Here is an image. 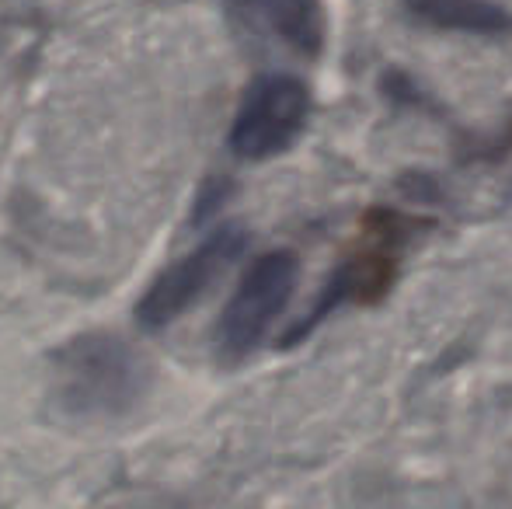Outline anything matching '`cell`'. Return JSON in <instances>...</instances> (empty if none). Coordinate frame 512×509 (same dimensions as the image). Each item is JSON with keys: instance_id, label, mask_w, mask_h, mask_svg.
<instances>
[{"instance_id": "cell-2", "label": "cell", "mask_w": 512, "mask_h": 509, "mask_svg": "<svg viewBox=\"0 0 512 509\" xmlns=\"http://www.w3.org/2000/svg\"><path fill=\"white\" fill-rule=\"evenodd\" d=\"M422 231V220L408 217V213L394 210V206H370L356 227V238L349 241L342 262L324 283V293L304 321L286 335V342L304 339L314 325H321L335 307L352 304H380L387 293L394 290L405 265L411 238Z\"/></svg>"}, {"instance_id": "cell-4", "label": "cell", "mask_w": 512, "mask_h": 509, "mask_svg": "<svg viewBox=\"0 0 512 509\" xmlns=\"http://www.w3.org/2000/svg\"><path fill=\"white\" fill-rule=\"evenodd\" d=\"M310 119V88L293 74H262L248 84L230 123V150L241 161L286 154Z\"/></svg>"}, {"instance_id": "cell-6", "label": "cell", "mask_w": 512, "mask_h": 509, "mask_svg": "<svg viewBox=\"0 0 512 509\" xmlns=\"http://www.w3.org/2000/svg\"><path fill=\"white\" fill-rule=\"evenodd\" d=\"M244 32L314 60L324 46L321 0H227Z\"/></svg>"}, {"instance_id": "cell-7", "label": "cell", "mask_w": 512, "mask_h": 509, "mask_svg": "<svg viewBox=\"0 0 512 509\" xmlns=\"http://www.w3.org/2000/svg\"><path fill=\"white\" fill-rule=\"evenodd\" d=\"M405 11L422 25L502 39L512 32V14L495 0H405Z\"/></svg>"}, {"instance_id": "cell-5", "label": "cell", "mask_w": 512, "mask_h": 509, "mask_svg": "<svg viewBox=\"0 0 512 509\" xmlns=\"http://www.w3.org/2000/svg\"><path fill=\"white\" fill-rule=\"evenodd\" d=\"M248 248V231L241 224H223L199 241L189 255L161 272L136 304V321L147 332H161L178 321L199 297L227 272V265Z\"/></svg>"}, {"instance_id": "cell-3", "label": "cell", "mask_w": 512, "mask_h": 509, "mask_svg": "<svg viewBox=\"0 0 512 509\" xmlns=\"http://www.w3.org/2000/svg\"><path fill=\"white\" fill-rule=\"evenodd\" d=\"M300 279V258L290 248H276V252L258 255L255 262L244 269L241 283H237L234 297L227 300L216 325V349L220 360L237 363L258 349V342L269 335V328L286 311L293 290Z\"/></svg>"}, {"instance_id": "cell-1", "label": "cell", "mask_w": 512, "mask_h": 509, "mask_svg": "<svg viewBox=\"0 0 512 509\" xmlns=\"http://www.w3.org/2000/svg\"><path fill=\"white\" fill-rule=\"evenodd\" d=\"M150 384L147 356L115 332H88L56 349L49 370L53 401L74 419L112 422L143 401Z\"/></svg>"}]
</instances>
